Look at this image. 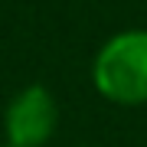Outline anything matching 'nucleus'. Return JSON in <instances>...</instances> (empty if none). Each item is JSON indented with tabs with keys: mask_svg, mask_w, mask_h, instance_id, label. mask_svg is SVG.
<instances>
[{
	"mask_svg": "<svg viewBox=\"0 0 147 147\" xmlns=\"http://www.w3.org/2000/svg\"><path fill=\"white\" fill-rule=\"evenodd\" d=\"M92 82L115 105H147V30H124L95 53Z\"/></svg>",
	"mask_w": 147,
	"mask_h": 147,
	"instance_id": "f257e3e1",
	"label": "nucleus"
},
{
	"mask_svg": "<svg viewBox=\"0 0 147 147\" xmlns=\"http://www.w3.org/2000/svg\"><path fill=\"white\" fill-rule=\"evenodd\" d=\"M59 131V101L46 85H26L3 111V134L13 147H46Z\"/></svg>",
	"mask_w": 147,
	"mask_h": 147,
	"instance_id": "f03ea898",
	"label": "nucleus"
},
{
	"mask_svg": "<svg viewBox=\"0 0 147 147\" xmlns=\"http://www.w3.org/2000/svg\"><path fill=\"white\" fill-rule=\"evenodd\" d=\"M3 147H13V144H3Z\"/></svg>",
	"mask_w": 147,
	"mask_h": 147,
	"instance_id": "7ed1b4c3",
	"label": "nucleus"
}]
</instances>
